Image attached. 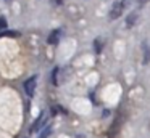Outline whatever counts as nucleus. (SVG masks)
Listing matches in <instances>:
<instances>
[{"instance_id":"f03ea898","label":"nucleus","mask_w":150,"mask_h":138,"mask_svg":"<svg viewBox=\"0 0 150 138\" xmlns=\"http://www.w3.org/2000/svg\"><path fill=\"white\" fill-rule=\"evenodd\" d=\"M36 85H37V76H31L24 82V92H26V95L29 98H33L34 93H36Z\"/></svg>"},{"instance_id":"6e6552de","label":"nucleus","mask_w":150,"mask_h":138,"mask_svg":"<svg viewBox=\"0 0 150 138\" xmlns=\"http://www.w3.org/2000/svg\"><path fill=\"white\" fill-rule=\"evenodd\" d=\"M50 133H52V127H50V125H45V128H44V130L40 132L39 138H49V137H50Z\"/></svg>"},{"instance_id":"f8f14e48","label":"nucleus","mask_w":150,"mask_h":138,"mask_svg":"<svg viewBox=\"0 0 150 138\" xmlns=\"http://www.w3.org/2000/svg\"><path fill=\"white\" fill-rule=\"evenodd\" d=\"M147 2H149V0H139V3H140V5H144V3H147Z\"/></svg>"},{"instance_id":"20e7f679","label":"nucleus","mask_w":150,"mask_h":138,"mask_svg":"<svg viewBox=\"0 0 150 138\" xmlns=\"http://www.w3.org/2000/svg\"><path fill=\"white\" fill-rule=\"evenodd\" d=\"M60 35H62V31L60 29H55V31L52 32V34L49 35V39H47V43L49 45H57L60 42Z\"/></svg>"},{"instance_id":"0eeeda50","label":"nucleus","mask_w":150,"mask_h":138,"mask_svg":"<svg viewBox=\"0 0 150 138\" xmlns=\"http://www.w3.org/2000/svg\"><path fill=\"white\" fill-rule=\"evenodd\" d=\"M102 47H103V40H102L100 37L95 39L94 40V48H95V53H100L102 51Z\"/></svg>"},{"instance_id":"39448f33","label":"nucleus","mask_w":150,"mask_h":138,"mask_svg":"<svg viewBox=\"0 0 150 138\" xmlns=\"http://www.w3.org/2000/svg\"><path fill=\"white\" fill-rule=\"evenodd\" d=\"M144 64H149L150 63V43L149 42H144Z\"/></svg>"},{"instance_id":"9d476101","label":"nucleus","mask_w":150,"mask_h":138,"mask_svg":"<svg viewBox=\"0 0 150 138\" xmlns=\"http://www.w3.org/2000/svg\"><path fill=\"white\" fill-rule=\"evenodd\" d=\"M5 27H7V19L4 16H0V31H4Z\"/></svg>"},{"instance_id":"1a4fd4ad","label":"nucleus","mask_w":150,"mask_h":138,"mask_svg":"<svg viewBox=\"0 0 150 138\" xmlns=\"http://www.w3.org/2000/svg\"><path fill=\"white\" fill-rule=\"evenodd\" d=\"M57 74H58V67H55V69L52 71V83H53V85L58 83V80H57Z\"/></svg>"},{"instance_id":"7ed1b4c3","label":"nucleus","mask_w":150,"mask_h":138,"mask_svg":"<svg viewBox=\"0 0 150 138\" xmlns=\"http://www.w3.org/2000/svg\"><path fill=\"white\" fill-rule=\"evenodd\" d=\"M45 122H47V116H45V112H40V116L36 119V122L33 124V128H31V132H37V130H40V128H42V125H45Z\"/></svg>"},{"instance_id":"9b49d317","label":"nucleus","mask_w":150,"mask_h":138,"mask_svg":"<svg viewBox=\"0 0 150 138\" xmlns=\"http://www.w3.org/2000/svg\"><path fill=\"white\" fill-rule=\"evenodd\" d=\"M50 2H52L53 5H62V3H63V0H50Z\"/></svg>"},{"instance_id":"423d86ee","label":"nucleus","mask_w":150,"mask_h":138,"mask_svg":"<svg viewBox=\"0 0 150 138\" xmlns=\"http://www.w3.org/2000/svg\"><path fill=\"white\" fill-rule=\"evenodd\" d=\"M137 16H139V13H137V11L129 13V16H127V19H126V26H127V27H132V26L136 24V22H137Z\"/></svg>"},{"instance_id":"f257e3e1","label":"nucleus","mask_w":150,"mask_h":138,"mask_svg":"<svg viewBox=\"0 0 150 138\" xmlns=\"http://www.w3.org/2000/svg\"><path fill=\"white\" fill-rule=\"evenodd\" d=\"M126 3L127 0H121V2H115L113 6L110 10V19H118L121 15H123L124 8H126Z\"/></svg>"}]
</instances>
